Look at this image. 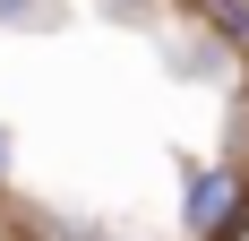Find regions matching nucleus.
Wrapping results in <instances>:
<instances>
[{"instance_id":"1","label":"nucleus","mask_w":249,"mask_h":241,"mask_svg":"<svg viewBox=\"0 0 249 241\" xmlns=\"http://www.w3.org/2000/svg\"><path fill=\"white\" fill-rule=\"evenodd\" d=\"M249 224V172L241 164H198L189 198H180V233L189 241H241Z\"/></svg>"},{"instance_id":"2","label":"nucleus","mask_w":249,"mask_h":241,"mask_svg":"<svg viewBox=\"0 0 249 241\" xmlns=\"http://www.w3.org/2000/svg\"><path fill=\"white\" fill-rule=\"evenodd\" d=\"M198 18H206V35H215V43L249 52V0H198Z\"/></svg>"},{"instance_id":"3","label":"nucleus","mask_w":249,"mask_h":241,"mask_svg":"<svg viewBox=\"0 0 249 241\" xmlns=\"http://www.w3.org/2000/svg\"><path fill=\"white\" fill-rule=\"evenodd\" d=\"M0 26H18V35H43V26H60V0H0Z\"/></svg>"},{"instance_id":"4","label":"nucleus","mask_w":249,"mask_h":241,"mask_svg":"<svg viewBox=\"0 0 249 241\" xmlns=\"http://www.w3.org/2000/svg\"><path fill=\"white\" fill-rule=\"evenodd\" d=\"M43 241H129V233H77V224H52Z\"/></svg>"},{"instance_id":"5","label":"nucleus","mask_w":249,"mask_h":241,"mask_svg":"<svg viewBox=\"0 0 249 241\" xmlns=\"http://www.w3.org/2000/svg\"><path fill=\"white\" fill-rule=\"evenodd\" d=\"M9 164H18V138H9V120H0V190H9Z\"/></svg>"},{"instance_id":"6","label":"nucleus","mask_w":249,"mask_h":241,"mask_svg":"<svg viewBox=\"0 0 249 241\" xmlns=\"http://www.w3.org/2000/svg\"><path fill=\"white\" fill-rule=\"evenodd\" d=\"M146 9H155V0H112V18H146Z\"/></svg>"}]
</instances>
